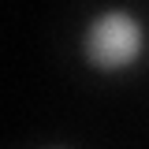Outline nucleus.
Segmentation results:
<instances>
[{
    "instance_id": "nucleus-2",
    "label": "nucleus",
    "mask_w": 149,
    "mask_h": 149,
    "mask_svg": "<svg viewBox=\"0 0 149 149\" xmlns=\"http://www.w3.org/2000/svg\"><path fill=\"white\" fill-rule=\"evenodd\" d=\"M45 149H67V146H45Z\"/></svg>"
},
{
    "instance_id": "nucleus-1",
    "label": "nucleus",
    "mask_w": 149,
    "mask_h": 149,
    "mask_svg": "<svg viewBox=\"0 0 149 149\" xmlns=\"http://www.w3.org/2000/svg\"><path fill=\"white\" fill-rule=\"evenodd\" d=\"M78 56L97 74H130L149 56V22L127 4L97 8L82 22Z\"/></svg>"
}]
</instances>
